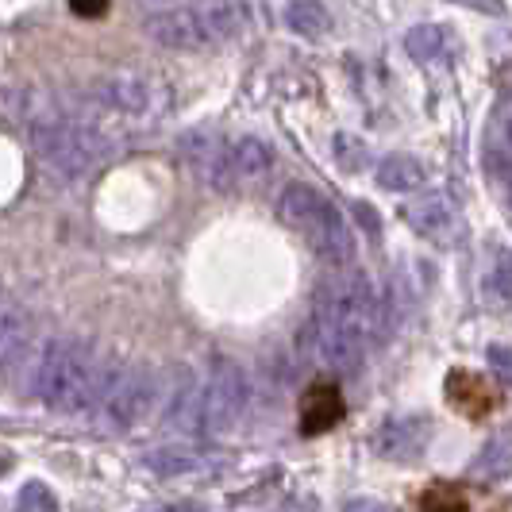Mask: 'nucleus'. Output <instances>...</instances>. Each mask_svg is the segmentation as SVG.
<instances>
[{
	"instance_id": "2eb2a0df",
	"label": "nucleus",
	"mask_w": 512,
	"mask_h": 512,
	"mask_svg": "<svg viewBox=\"0 0 512 512\" xmlns=\"http://www.w3.org/2000/svg\"><path fill=\"white\" fill-rule=\"evenodd\" d=\"M474 470H478V478H486V482H501L505 474H512V439L509 436H493L478 451V459H474Z\"/></svg>"
},
{
	"instance_id": "9d476101",
	"label": "nucleus",
	"mask_w": 512,
	"mask_h": 512,
	"mask_svg": "<svg viewBox=\"0 0 512 512\" xmlns=\"http://www.w3.org/2000/svg\"><path fill=\"white\" fill-rule=\"evenodd\" d=\"M93 97L116 116H147L154 108V81L143 74H112L93 85Z\"/></svg>"
},
{
	"instance_id": "5701e85b",
	"label": "nucleus",
	"mask_w": 512,
	"mask_h": 512,
	"mask_svg": "<svg viewBox=\"0 0 512 512\" xmlns=\"http://www.w3.org/2000/svg\"><path fill=\"white\" fill-rule=\"evenodd\" d=\"M77 16H104L108 12V0H70Z\"/></svg>"
},
{
	"instance_id": "f257e3e1",
	"label": "nucleus",
	"mask_w": 512,
	"mask_h": 512,
	"mask_svg": "<svg viewBox=\"0 0 512 512\" xmlns=\"http://www.w3.org/2000/svg\"><path fill=\"white\" fill-rule=\"evenodd\" d=\"M120 366L124 362L97 359V351L81 339H51L35 362V393L47 409L66 416L93 412Z\"/></svg>"
},
{
	"instance_id": "20e7f679",
	"label": "nucleus",
	"mask_w": 512,
	"mask_h": 512,
	"mask_svg": "<svg viewBox=\"0 0 512 512\" xmlns=\"http://www.w3.org/2000/svg\"><path fill=\"white\" fill-rule=\"evenodd\" d=\"M27 139H31L35 154L62 178H81L112 154L108 135L93 120H77V116H62V112H39L27 124Z\"/></svg>"
},
{
	"instance_id": "7ed1b4c3",
	"label": "nucleus",
	"mask_w": 512,
	"mask_h": 512,
	"mask_svg": "<svg viewBox=\"0 0 512 512\" xmlns=\"http://www.w3.org/2000/svg\"><path fill=\"white\" fill-rule=\"evenodd\" d=\"M243 24H247V12L239 0H197V4H181V8L151 16L147 35L166 51L197 54L235 39Z\"/></svg>"
},
{
	"instance_id": "6e6552de",
	"label": "nucleus",
	"mask_w": 512,
	"mask_h": 512,
	"mask_svg": "<svg viewBox=\"0 0 512 512\" xmlns=\"http://www.w3.org/2000/svg\"><path fill=\"white\" fill-rule=\"evenodd\" d=\"M374 451L382 459L393 462H409L420 459L432 443V420L428 416H397V420H385L382 428L374 432Z\"/></svg>"
},
{
	"instance_id": "412c9836",
	"label": "nucleus",
	"mask_w": 512,
	"mask_h": 512,
	"mask_svg": "<svg viewBox=\"0 0 512 512\" xmlns=\"http://www.w3.org/2000/svg\"><path fill=\"white\" fill-rule=\"evenodd\" d=\"M424 509H466V497L459 493H447V489H432L424 501H420Z\"/></svg>"
},
{
	"instance_id": "39448f33",
	"label": "nucleus",
	"mask_w": 512,
	"mask_h": 512,
	"mask_svg": "<svg viewBox=\"0 0 512 512\" xmlns=\"http://www.w3.org/2000/svg\"><path fill=\"white\" fill-rule=\"evenodd\" d=\"M251 401L247 374L231 359H216L205 382H197V420L193 432L201 436H224L239 424V416Z\"/></svg>"
},
{
	"instance_id": "f3484780",
	"label": "nucleus",
	"mask_w": 512,
	"mask_h": 512,
	"mask_svg": "<svg viewBox=\"0 0 512 512\" xmlns=\"http://www.w3.org/2000/svg\"><path fill=\"white\" fill-rule=\"evenodd\" d=\"M154 474H162V478H178V474H189V470H197L201 466V455L197 451H181V447H170V451H154L151 459H147Z\"/></svg>"
},
{
	"instance_id": "dca6fc26",
	"label": "nucleus",
	"mask_w": 512,
	"mask_h": 512,
	"mask_svg": "<svg viewBox=\"0 0 512 512\" xmlns=\"http://www.w3.org/2000/svg\"><path fill=\"white\" fill-rule=\"evenodd\" d=\"M482 293H486L489 305H509L512 301V251H497L493 266L482 278Z\"/></svg>"
},
{
	"instance_id": "f03ea898",
	"label": "nucleus",
	"mask_w": 512,
	"mask_h": 512,
	"mask_svg": "<svg viewBox=\"0 0 512 512\" xmlns=\"http://www.w3.org/2000/svg\"><path fill=\"white\" fill-rule=\"evenodd\" d=\"M278 216L328 266H347L355 258V231L347 224L343 208H335L332 197H324L320 189H312L305 181H289L278 197Z\"/></svg>"
},
{
	"instance_id": "1a4fd4ad",
	"label": "nucleus",
	"mask_w": 512,
	"mask_h": 512,
	"mask_svg": "<svg viewBox=\"0 0 512 512\" xmlns=\"http://www.w3.org/2000/svg\"><path fill=\"white\" fill-rule=\"evenodd\" d=\"M35 320L20 301H0V378H16L31 351Z\"/></svg>"
},
{
	"instance_id": "ddd939ff",
	"label": "nucleus",
	"mask_w": 512,
	"mask_h": 512,
	"mask_svg": "<svg viewBox=\"0 0 512 512\" xmlns=\"http://www.w3.org/2000/svg\"><path fill=\"white\" fill-rule=\"evenodd\" d=\"M285 24H289V31H297L305 39H324L335 20L320 0H289L285 4Z\"/></svg>"
},
{
	"instance_id": "a211bd4d",
	"label": "nucleus",
	"mask_w": 512,
	"mask_h": 512,
	"mask_svg": "<svg viewBox=\"0 0 512 512\" xmlns=\"http://www.w3.org/2000/svg\"><path fill=\"white\" fill-rule=\"evenodd\" d=\"M459 382L466 385V393H451V401L459 405L462 412H486L489 409V397H486V385L478 382L474 374H466V370H459Z\"/></svg>"
},
{
	"instance_id": "0eeeda50",
	"label": "nucleus",
	"mask_w": 512,
	"mask_h": 512,
	"mask_svg": "<svg viewBox=\"0 0 512 512\" xmlns=\"http://www.w3.org/2000/svg\"><path fill=\"white\" fill-rule=\"evenodd\" d=\"M405 224H409L424 243H436V247H451L462 235V220L459 208L451 205L443 193H432V197H420L405 208Z\"/></svg>"
},
{
	"instance_id": "6ab92c4d",
	"label": "nucleus",
	"mask_w": 512,
	"mask_h": 512,
	"mask_svg": "<svg viewBox=\"0 0 512 512\" xmlns=\"http://www.w3.org/2000/svg\"><path fill=\"white\" fill-rule=\"evenodd\" d=\"M16 505H20V509H31V512H54L58 509V497H54L43 482H27V486L20 489V501H16Z\"/></svg>"
},
{
	"instance_id": "f8f14e48",
	"label": "nucleus",
	"mask_w": 512,
	"mask_h": 512,
	"mask_svg": "<svg viewBox=\"0 0 512 512\" xmlns=\"http://www.w3.org/2000/svg\"><path fill=\"white\" fill-rule=\"evenodd\" d=\"M405 47H409L416 62L428 66V62H439V58H447V54L455 51V35L443 24H420L405 35Z\"/></svg>"
},
{
	"instance_id": "4468645a",
	"label": "nucleus",
	"mask_w": 512,
	"mask_h": 512,
	"mask_svg": "<svg viewBox=\"0 0 512 512\" xmlns=\"http://www.w3.org/2000/svg\"><path fill=\"white\" fill-rule=\"evenodd\" d=\"M378 185L389 193H409L416 185H424V166L412 154H389L378 166Z\"/></svg>"
},
{
	"instance_id": "aec40b11",
	"label": "nucleus",
	"mask_w": 512,
	"mask_h": 512,
	"mask_svg": "<svg viewBox=\"0 0 512 512\" xmlns=\"http://www.w3.org/2000/svg\"><path fill=\"white\" fill-rule=\"evenodd\" d=\"M489 366H493V374L501 378L505 385H512V347H505V343H493L486 351Z\"/></svg>"
},
{
	"instance_id": "423d86ee",
	"label": "nucleus",
	"mask_w": 512,
	"mask_h": 512,
	"mask_svg": "<svg viewBox=\"0 0 512 512\" xmlns=\"http://www.w3.org/2000/svg\"><path fill=\"white\" fill-rule=\"evenodd\" d=\"M154 397H158V382L147 366H120L93 412L101 416V424L116 428V432H128L154 409Z\"/></svg>"
},
{
	"instance_id": "9b49d317",
	"label": "nucleus",
	"mask_w": 512,
	"mask_h": 512,
	"mask_svg": "<svg viewBox=\"0 0 512 512\" xmlns=\"http://www.w3.org/2000/svg\"><path fill=\"white\" fill-rule=\"evenodd\" d=\"M343 412H347V405H343V393H339L332 382L312 385V389L305 393V401H301V432H305V436L328 432L332 424H339V420H343Z\"/></svg>"
},
{
	"instance_id": "b1692460",
	"label": "nucleus",
	"mask_w": 512,
	"mask_h": 512,
	"mask_svg": "<svg viewBox=\"0 0 512 512\" xmlns=\"http://www.w3.org/2000/svg\"><path fill=\"white\" fill-rule=\"evenodd\" d=\"M509 143H512V120H509Z\"/></svg>"
},
{
	"instance_id": "4be33fe9",
	"label": "nucleus",
	"mask_w": 512,
	"mask_h": 512,
	"mask_svg": "<svg viewBox=\"0 0 512 512\" xmlns=\"http://www.w3.org/2000/svg\"><path fill=\"white\" fill-rule=\"evenodd\" d=\"M462 8H474V12H489V16H505V4L501 0H451Z\"/></svg>"
}]
</instances>
